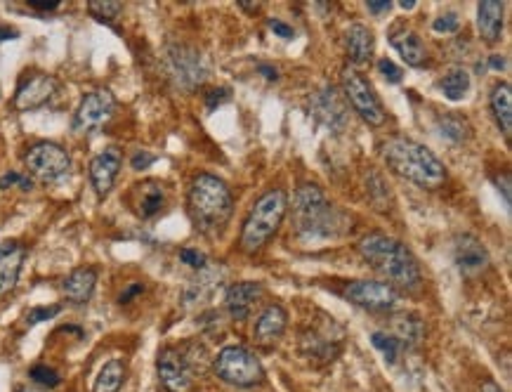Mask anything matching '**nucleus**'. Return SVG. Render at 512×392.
<instances>
[{
  "instance_id": "obj_21",
  "label": "nucleus",
  "mask_w": 512,
  "mask_h": 392,
  "mask_svg": "<svg viewBox=\"0 0 512 392\" xmlns=\"http://www.w3.org/2000/svg\"><path fill=\"white\" fill-rule=\"evenodd\" d=\"M97 279H100V274H97L95 267H78L62 282L64 298L74 305H85L93 298Z\"/></svg>"
},
{
  "instance_id": "obj_45",
  "label": "nucleus",
  "mask_w": 512,
  "mask_h": 392,
  "mask_svg": "<svg viewBox=\"0 0 512 392\" xmlns=\"http://www.w3.org/2000/svg\"><path fill=\"white\" fill-rule=\"evenodd\" d=\"M258 71H260V74H265V76H267V81H277V78H279V74H277V69L267 67V64H260V67H258Z\"/></svg>"
},
{
  "instance_id": "obj_5",
  "label": "nucleus",
  "mask_w": 512,
  "mask_h": 392,
  "mask_svg": "<svg viewBox=\"0 0 512 392\" xmlns=\"http://www.w3.org/2000/svg\"><path fill=\"white\" fill-rule=\"evenodd\" d=\"M288 211V194L284 189H267L265 194L255 201L251 213L244 220L241 230V248L246 253H258L269 239L277 234L281 222Z\"/></svg>"
},
{
  "instance_id": "obj_40",
  "label": "nucleus",
  "mask_w": 512,
  "mask_h": 392,
  "mask_svg": "<svg viewBox=\"0 0 512 392\" xmlns=\"http://www.w3.org/2000/svg\"><path fill=\"white\" fill-rule=\"evenodd\" d=\"M29 8L38 12H55L59 8V0H29Z\"/></svg>"
},
{
  "instance_id": "obj_4",
  "label": "nucleus",
  "mask_w": 512,
  "mask_h": 392,
  "mask_svg": "<svg viewBox=\"0 0 512 392\" xmlns=\"http://www.w3.org/2000/svg\"><path fill=\"white\" fill-rule=\"evenodd\" d=\"M234 211L232 189L218 175L199 173L189 187V215L196 230L208 237L220 234L227 227Z\"/></svg>"
},
{
  "instance_id": "obj_6",
  "label": "nucleus",
  "mask_w": 512,
  "mask_h": 392,
  "mask_svg": "<svg viewBox=\"0 0 512 392\" xmlns=\"http://www.w3.org/2000/svg\"><path fill=\"white\" fill-rule=\"evenodd\" d=\"M206 359V350L199 345L192 348H163L159 352V362H156V371H159V381L168 392H194L196 388V371H203V362Z\"/></svg>"
},
{
  "instance_id": "obj_24",
  "label": "nucleus",
  "mask_w": 512,
  "mask_h": 392,
  "mask_svg": "<svg viewBox=\"0 0 512 392\" xmlns=\"http://www.w3.org/2000/svg\"><path fill=\"white\" fill-rule=\"evenodd\" d=\"M390 43L392 48L399 52V57L409 64V67H425L428 64V52H425V45L420 41V36L416 31L411 29H402V31H395V34L390 36Z\"/></svg>"
},
{
  "instance_id": "obj_11",
  "label": "nucleus",
  "mask_w": 512,
  "mask_h": 392,
  "mask_svg": "<svg viewBox=\"0 0 512 392\" xmlns=\"http://www.w3.org/2000/svg\"><path fill=\"white\" fill-rule=\"evenodd\" d=\"M116 111V97L111 95L107 88H97L93 93H88L78 104L74 114V126L76 133H93V130L102 128L104 123L111 121Z\"/></svg>"
},
{
  "instance_id": "obj_47",
  "label": "nucleus",
  "mask_w": 512,
  "mask_h": 392,
  "mask_svg": "<svg viewBox=\"0 0 512 392\" xmlns=\"http://www.w3.org/2000/svg\"><path fill=\"white\" fill-rule=\"evenodd\" d=\"M489 67L496 69V71H503V69H505V57L494 55V57H491V60H489Z\"/></svg>"
},
{
  "instance_id": "obj_28",
  "label": "nucleus",
  "mask_w": 512,
  "mask_h": 392,
  "mask_svg": "<svg viewBox=\"0 0 512 392\" xmlns=\"http://www.w3.org/2000/svg\"><path fill=\"white\" fill-rule=\"evenodd\" d=\"M437 130H439V135L446 137V140H451V142L468 140L472 133L470 123L465 121L461 114H442L437 119Z\"/></svg>"
},
{
  "instance_id": "obj_8",
  "label": "nucleus",
  "mask_w": 512,
  "mask_h": 392,
  "mask_svg": "<svg viewBox=\"0 0 512 392\" xmlns=\"http://www.w3.org/2000/svg\"><path fill=\"white\" fill-rule=\"evenodd\" d=\"M343 88L347 102L352 104V109L357 111V116L364 123H369L373 128H380L387 121V111L380 102V97L369 78L359 74L357 69H345L343 71Z\"/></svg>"
},
{
  "instance_id": "obj_32",
  "label": "nucleus",
  "mask_w": 512,
  "mask_h": 392,
  "mask_svg": "<svg viewBox=\"0 0 512 392\" xmlns=\"http://www.w3.org/2000/svg\"><path fill=\"white\" fill-rule=\"evenodd\" d=\"M29 376H31V381L38 383V385H43V388H57L59 381H62L57 371L50 369V367H45V364H38V367L31 369Z\"/></svg>"
},
{
  "instance_id": "obj_33",
  "label": "nucleus",
  "mask_w": 512,
  "mask_h": 392,
  "mask_svg": "<svg viewBox=\"0 0 512 392\" xmlns=\"http://www.w3.org/2000/svg\"><path fill=\"white\" fill-rule=\"evenodd\" d=\"M10 187H19V189H24V192H31V189H34V180H31L29 175L10 171L0 178V189H10Z\"/></svg>"
},
{
  "instance_id": "obj_29",
  "label": "nucleus",
  "mask_w": 512,
  "mask_h": 392,
  "mask_svg": "<svg viewBox=\"0 0 512 392\" xmlns=\"http://www.w3.org/2000/svg\"><path fill=\"white\" fill-rule=\"evenodd\" d=\"M439 88H442L446 100L451 102L463 100L465 93L470 90V74L465 69H451L449 74L439 81Z\"/></svg>"
},
{
  "instance_id": "obj_10",
  "label": "nucleus",
  "mask_w": 512,
  "mask_h": 392,
  "mask_svg": "<svg viewBox=\"0 0 512 392\" xmlns=\"http://www.w3.org/2000/svg\"><path fill=\"white\" fill-rule=\"evenodd\" d=\"M166 67L177 88L194 90L206 81L208 69L201 52L187 45H170L166 50Z\"/></svg>"
},
{
  "instance_id": "obj_49",
  "label": "nucleus",
  "mask_w": 512,
  "mask_h": 392,
  "mask_svg": "<svg viewBox=\"0 0 512 392\" xmlns=\"http://www.w3.org/2000/svg\"><path fill=\"white\" fill-rule=\"evenodd\" d=\"M399 5H402V10H413L416 8V0H399Z\"/></svg>"
},
{
  "instance_id": "obj_12",
  "label": "nucleus",
  "mask_w": 512,
  "mask_h": 392,
  "mask_svg": "<svg viewBox=\"0 0 512 392\" xmlns=\"http://www.w3.org/2000/svg\"><path fill=\"white\" fill-rule=\"evenodd\" d=\"M343 296L350 303L371 312H387L399 303V293L390 284L376 282V279H354V282L345 284Z\"/></svg>"
},
{
  "instance_id": "obj_15",
  "label": "nucleus",
  "mask_w": 512,
  "mask_h": 392,
  "mask_svg": "<svg viewBox=\"0 0 512 392\" xmlns=\"http://www.w3.org/2000/svg\"><path fill=\"white\" fill-rule=\"evenodd\" d=\"M128 204L140 220H152L166 208V187L159 180H142L130 189Z\"/></svg>"
},
{
  "instance_id": "obj_2",
  "label": "nucleus",
  "mask_w": 512,
  "mask_h": 392,
  "mask_svg": "<svg viewBox=\"0 0 512 392\" xmlns=\"http://www.w3.org/2000/svg\"><path fill=\"white\" fill-rule=\"evenodd\" d=\"M293 222L303 239H336L350 230V218L333 206L324 189L314 182H305L295 192Z\"/></svg>"
},
{
  "instance_id": "obj_31",
  "label": "nucleus",
  "mask_w": 512,
  "mask_h": 392,
  "mask_svg": "<svg viewBox=\"0 0 512 392\" xmlns=\"http://www.w3.org/2000/svg\"><path fill=\"white\" fill-rule=\"evenodd\" d=\"M88 12L90 17L100 19V22H114L123 12V5L116 3V0H90Z\"/></svg>"
},
{
  "instance_id": "obj_25",
  "label": "nucleus",
  "mask_w": 512,
  "mask_h": 392,
  "mask_svg": "<svg viewBox=\"0 0 512 392\" xmlns=\"http://www.w3.org/2000/svg\"><path fill=\"white\" fill-rule=\"evenodd\" d=\"M489 107H491V114H494V119H496V126L501 128L505 140H510V135H512V90H510V83H496L494 90H491Z\"/></svg>"
},
{
  "instance_id": "obj_20",
  "label": "nucleus",
  "mask_w": 512,
  "mask_h": 392,
  "mask_svg": "<svg viewBox=\"0 0 512 392\" xmlns=\"http://www.w3.org/2000/svg\"><path fill=\"white\" fill-rule=\"evenodd\" d=\"M286 326H288V315L284 307L267 305L265 310H262V315L258 317V322H255L253 338L260 345H272L281 341V336L286 333Z\"/></svg>"
},
{
  "instance_id": "obj_16",
  "label": "nucleus",
  "mask_w": 512,
  "mask_h": 392,
  "mask_svg": "<svg viewBox=\"0 0 512 392\" xmlns=\"http://www.w3.org/2000/svg\"><path fill=\"white\" fill-rule=\"evenodd\" d=\"M57 93V81L48 74H34L26 78L22 86L17 88L15 100H12V107L17 111H31L43 107L52 100V95Z\"/></svg>"
},
{
  "instance_id": "obj_23",
  "label": "nucleus",
  "mask_w": 512,
  "mask_h": 392,
  "mask_svg": "<svg viewBox=\"0 0 512 392\" xmlns=\"http://www.w3.org/2000/svg\"><path fill=\"white\" fill-rule=\"evenodd\" d=\"M345 48H347V57H350L352 64H361L371 62L373 52H376V36L369 26L364 24H352L345 34Z\"/></svg>"
},
{
  "instance_id": "obj_19",
  "label": "nucleus",
  "mask_w": 512,
  "mask_h": 392,
  "mask_svg": "<svg viewBox=\"0 0 512 392\" xmlns=\"http://www.w3.org/2000/svg\"><path fill=\"white\" fill-rule=\"evenodd\" d=\"M312 109H314V116H317L319 121H324L328 128L340 130L345 126L347 109H345L343 97L338 95L336 88H324L321 93L314 95Z\"/></svg>"
},
{
  "instance_id": "obj_26",
  "label": "nucleus",
  "mask_w": 512,
  "mask_h": 392,
  "mask_svg": "<svg viewBox=\"0 0 512 392\" xmlns=\"http://www.w3.org/2000/svg\"><path fill=\"white\" fill-rule=\"evenodd\" d=\"M128 378V369L123 359H109L95 378L93 392H118Z\"/></svg>"
},
{
  "instance_id": "obj_36",
  "label": "nucleus",
  "mask_w": 512,
  "mask_h": 392,
  "mask_svg": "<svg viewBox=\"0 0 512 392\" xmlns=\"http://www.w3.org/2000/svg\"><path fill=\"white\" fill-rule=\"evenodd\" d=\"M180 260L189 267H194V270H203L208 263V258L203 256L199 248H185V251H180Z\"/></svg>"
},
{
  "instance_id": "obj_50",
  "label": "nucleus",
  "mask_w": 512,
  "mask_h": 392,
  "mask_svg": "<svg viewBox=\"0 0 512 392\" xmlns=\"http://www.w3.org/2000/svg\"><path fill=\"white\" fill-rule=\"evenodd\" d=\"M17 392H41V390H31V388H22V390H17Z\"/></svg>"
},
{
  "instance_id": "obj_13",
  "label": "nucleus",
  "mask_w": 512,
  "mask_h": 392,
  "mask_svg": "<svg viewBox=\"0 0 512 392\" xmlns=\"http://www.w3.org/2000/svg\"><path fill=\"white\" fill-rule=\"evenodd\" d=\"M454 263L463 277L472 279L487 270L491 258L487 246L477 237H472V234H458L454 241Z\"/></svg>"
},
{
  "instance_id": "obj_9",
  "label": "nucleus",
  "mask_w": 512,
  "mask_h": 392,
  "mask_svg": "<svg viewBox=\"0 0 512 392\" xmlns=\"http://www.w3.org/2000/svg\"><path fill=\"white\" fill-rule=\"evenodd\" d=\"M24 163L36 180L57 182L69 173L71 156L57 142H36L34 147L26 149Z\"/></svg>"
},
{
  "instance_id": "obj_44",
  "label": "nucleus",
  "mask_w": 512,
  "mask_h": 392,
  "mask_svg": "<svg viewBox=\"0 0 512 392\" xmlns=\"http://www.w3.org/2000/svg\"><path fill=\"white\" fill-rule=\"evenodd\" d=\"M15 38H19V31L15 26H0V43L15 41Z\"/></svg>"
},
{
  "instance_id": "obj_35",
  "label": "nucleus",
  "mask_w": 512,
  "mask_h": 392,
  "mask_svg": "<svg viewBox=\"0 0 512 392\" xmlns=\"http://www.w3.org/2000/svg\"><path fill=\"white\" fill-rule=\"evenodd\" d=\"M432 29H435L437 34H454V31L461 29V17H458L456 12H446V15L435 19Z\"/></svg>"
},
{
  "instance_id": "obj_17",
  "label": "nucleus",
  "mask_w": 512,
  "mask_h": 392,
  "mask_svg": "<svg viewBox=\"0 0 512 392\" xmlns=\"http://www.w3.org/2000/svg\"><path fill=\"white\" fill-rule=\"evenodd\" d=\"M265 296V289L258 282H239L232 284L225 293V307L236 322H246L255 310V305L260 303Z\"/></svg>"
},
{
  "instance_id": "obj_18",
  "label": "nucleus",
  "mask_w": 512,
  "mask_h": 392,
  "mask_svg": "<svg viewBox=\"0 0 512 392\" xmlns=\"http://www.w3.org/2000/svg\"><path fill=\"white\" fill-rule=\"evenodd\" d=\"M24 260L26 248L19 241H3L0 244V296L15 289Z\"/></svg>"
},
{
  "instance_id": "obj_38",
  "label": "nucleus",
  "mask_w": 512,
  "mask_h": 392,
  "mask_svg": "<svg viewBox=\"0 0 512 392\" xmlns=\"http://www.w3.org/2000/svg\"><path fill=\"white\" fill-rule=\"evenodd\" d=\"M156 161V156L154 154H149V152H137L135 156H133V168L137 173H142V171H147L149 166H152V163Z\"/></svg>"
},
{
  "instance_id": "obj_3",
  "label": "nucleus",
  "mask_w": 512,
  "mask_h": 392,
  "mask_svg": "<svg viewBox=\"0 0 512 392\" xmlns=\"http://www.w3.org/2000/svg\"><path fill=\"white\" fill-rule=\"evenodd\" d=\"M380 154L392 173L423 189L442 187L449 178L444 163L428 147L409 137H392L380 147Z\"/></svg>"
},
{
  "instance_id": "obj_37",
  "label": "nucleus",
  "mask_w": 512,
  "mask_h": 392,
  "mask_svg": "<svg viewBox=\"0 0 512 392\" xmlns=\"http://www.w3.org/2000/svg\"><path fill=\"white\" fill-rule=\"evenodd\" d=\"M378 71H380V74H383L390 83H402V78H404L402 67H397V64L392 62V60H380V62H378Z\"/></svg>"
},
{
  "instance_id": "obj_27",
  "label": "nucleus",
  "mask_w": 512,
  "mask_h": 392,
  "mask_svg": "<svg viewBox=\"0 0 512 392\" xmlns=\"http://www.w3.org/2000/svg\"><path fill=\"white\" fill-rule=\"evenodd\" d=\"M423 331V319L413 315V312H406V315H399L395 319V331H392V336L402 343V348H406V345H418L423 341Z\"/></svg>"
},
{
  "instance_id": "obj_34",
  "label": "nucleus",
  "mask_w": 512,
  "mask_h": 392,
  "mask_svg": "<svg viewBox=\"0 0 512 392\" xmlns=\"http://www.w3.org/2000/svg\"><path fill=\"white\" fill-rule=\"evenodd\" d=\"M59 312H62V307L59 305H50V307H34V310L26 315V326H36L41 322H48V319L57 317Z\"/></svg>"
},
{
  "instance_id": "obj_22",
  "label": "nucleus",
  "mask_w": 512,
  "mask_h": 392,
  "mask_svg": "<svg viewBox=\"0 0 512 392\" xmlns=\"http://www.w3.org/2000/svg\"><path fill=\"white\" fill-rule=\"evenodd\" d=\"M503 17L505 5L501 0H484L477 8V29L484 43L494 45L503 36Z\"/></svg>"
},
{
  "instance_id": "obj_43",
  "label": "nucleus",
  "mask_w": 512,
  "mask_h": 392,
  "mask_svg": "<svg viewBox=\"0 0 512 392\" xmlns=\"http://www.w3.org/2000/svg\"><path fill=\"white\" fill-rule=\"evenodd\" d=\"M142 291H144V286H142V284H130L128 289L121 293V298H118V303H121V305H126L130 298H135L137 293H142Z\"/></svg>"
},
{
  "instance_id": "obj_41",
  "label": "nucleus",
  "mask_w": 512,
  "mask_h": 392,
  "mask_svg": "<svg viewBox=\"0 0 512 392\" xmlns=\"http://www.w3.org/2000/svg\"><path fill=\"white\" fill-rule=\"evenodd\" d=\"M227 97H229V90H210L206 102H208L210 109H215V107H220V104L225 102Z\"/></svg>"
},
{
  "instance_id": "obj_39",
  "label": "nucleus",
  "mask_w": 512,
  "mask_h": 392,
  "mask_svg": "<svg viewBox=\"0 0 512 392\" xmlns=\"http://www.w3.org/2000/svg\"><path fill=\"white\" fill-rule=\"evenodd\" d=\"M269 29H272L274 34L281 36V38H293L295 36L293 26H288L286 22H281V19H269Z\"/></svg>"
},
{
  "instance_id": "obj_14",
  "label": "nucleus",
  "mask_w": 512,
  "mask_h": 392,
  "mask_svg": "<svg viewBox=\"0 0 512 392\" xmlns=\"http://www.w3.org/2000/svg\"><path fill=\"white\" fill-rule=\"evenodd\" d=\"M121 166H123V154L118 147L102 149V152L90 161V168H88L90 185H93L95 194L100 196V199L109 196L111 189H114L118 173H121Z\"/></svg>"
},
{
  "instance_id": "obj_48",
  "label": "nucleus",
  "mask_w": 512,
  "mask_h": 392,
  "mask_svg": "<svg viewBox=\"0 0 512 392\" xmlns=\"http://www.w3.org/2000/svg\"><path fill=\"white\" fill-rule=\"evenodd\" d=\"M479 392H505V390L498 383H494V381H484L482 388H479Z\"/></svg>"
},
{
  "instance_id": "obj_46",
  "label": "nucleus",
  "mask_w": 512,
  "mask_h": 392,
  "mask_svg": "<svg viewBox=\"0 0 512 392\" xmlns=\"http://www.w3.org/2000/svg\"><path fill=\"white\" fill-rule=\"evenodd\" d=\"M239 8L246 10V12H251V15H255V12L260 10V5L258 3L253 5V0H239Z\"/></svg>"
},
{
  "instance_id": "obj_30",
  "label": "nucleus",
  "mask_w": 512,
  "mask_h": 392,
  "mask_svg": "<svg viewBox=\"0 0 512 392\" xmlns=\"http://www.w3.org/2000/svg\"><path fill=\"white\" fill-rule=\"evenodd\" d=\"M371 343H373V348H376L378 352H383V357H385L387 364H397L399 352H402V343H399L397 338L392 336V333L376 331L371 336Z\"/></svg>"
},
{
  "instance_id": "obj_7",
  "label": "nucleus",
  "mask_w": 512,
  "mask_h": 392,
  "mask_svg": "<svg viewBox=\"0 0 512 392\" xmlns=\"http://www.w3.org/2000/svg\"><path fill=\"white\" fill-rule=\"evenodd\" d=\"M213 371L220 381L234 385V388H253L265 381V369H262L260 359L239 345L220 350L218 357L213 359Z\"/></svg>"
},
{
  "instance_id": "obj_1",
  "label": "nucleus",
  "mask_w": 512,
  "mask_h": 392,
  "mask_svg": "<svg viewBox=\"0 0 512 392\" xmlns=\"http://www.w3.org/2000/svg\"><path fill=\"white\" fill-rule=\"evenodd\" d=\"M357 248L371 270L380 274L385 279V284H390L395 291H413L423 282L418 258L399 239L387 237L383 232H371L359 241Z\"/></svg>"
},
{
  "instance_id": "obj_42",
  "label": "nucleus",
  "mask_w": 512,
  "mask_h": 392,
  "mask_svg": "<svg viewBox=\"0 0 512 392\" xmlns=\"http://www.w3.org/2000/svg\"><path fill=\"white\" fill-rule=\"evenodd\" d=\"M366 8H369V12H373V15H380V12H387L392 8L390 0H369L366 3Z\"/></svg>"
}]
</instances>
